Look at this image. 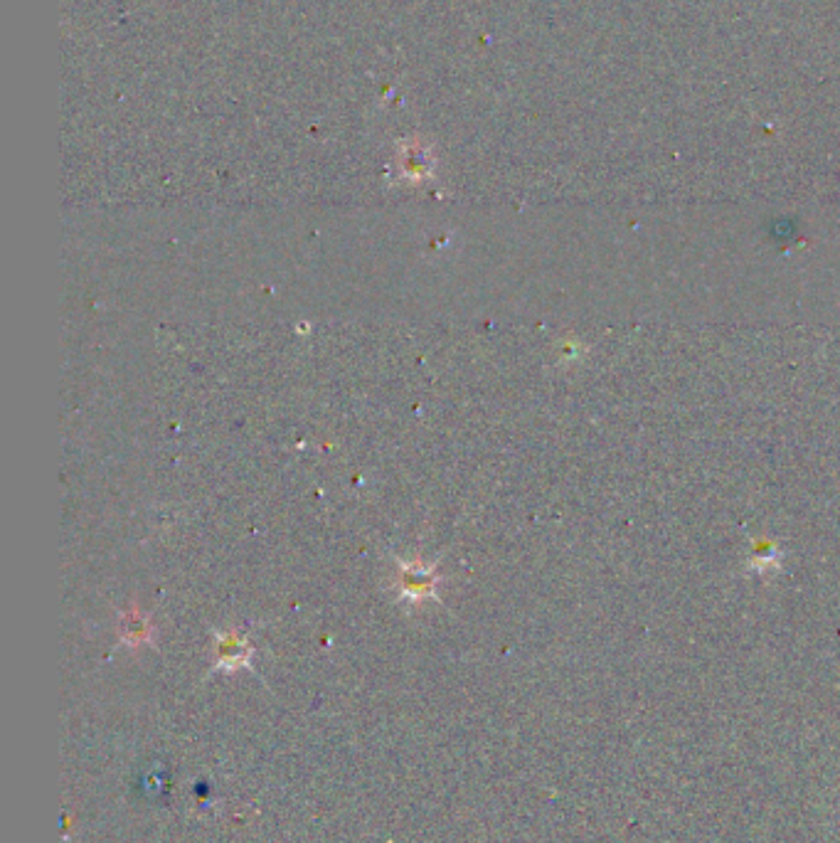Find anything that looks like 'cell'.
<instances>
[{"mask_svg": "<svg viewBox=\"0 0 840 843\" xmlns=\"http://www.w3.org/2000/svg\"><path fill=\"white\" fill-rule=\"evenodd\" d=\"M397 585L400 592L412 602H422V599L437 597L439 577L432 567L422 565V562H400V572H397Z\"/></svg>", "mask_w": 840, "mask_h": 843, "instance_id": "obj_1", "label": "cell"}, {"mask_svg": "<svg viewBox=\"0 0 840 843\" xmlns=\"http://www.w3.org/2000/svg\"><path fill=\"white\" fill-rule=\"evenodd\" d=\"M249 659V644L237 632L220 634L217 639V664L220 666H242Z\"/></svg>", "mask_w": 840, "mask_h": 843, "instance_id": "obj_2", "label": "cell"}, {"mask_svg": "<svg viewBox=\"0 0 840 843\" xmlns=\"http://www.w3.org/2000/svg\"><path fill=\"white\" fill-rule=\"evenodd\" d=\"M121 624H124L126 641H131V644H141V641L148 639V632H151V627H148V619L143 617L138 609H131L129 614H124Z\"/></svg>", "mask_w": 840, "mask_h": 843, "instance_id": "obj_3", "label": "cell"}]
</instances>
